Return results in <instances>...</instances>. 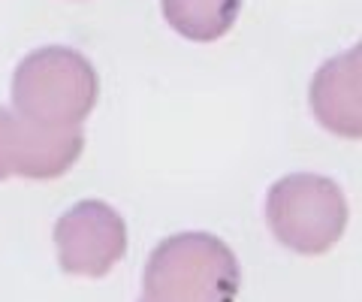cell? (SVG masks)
<instances>
[{
  "mask_svg": "<svg viewBox=\"0 0 362 302\" xmlns=\"http://www.w3.org/2000/svg\"><path fill=\"white\" fill-rule=\"evenodd\" d=\"M239 260L211 233H175L151 251L139 302H235Z\"/></svg>",
  "mask_w": 362,
  "mask_h": 302,
  "instance_id": "cell-1",
  "label": "cell"
},
{
  "mask_svg": "<svg viewBox=\"0 0 362 302\" xmlns=\"http://www.w3.org/2000/svg\"><path fill=\"white\" fill-rule=\"evenodd\" d=\"M97 91L90 61L66 46L30 52L13 73V109L45 127H82L97 103Z\"/></svg>",
  "mask_w": 362,
  "mask_h": 302,
  "instance_id": "cell-2",
  "label": "cell"
},
{
  "mask_svg": "<svg viewBox=\"0 0 362 302\" xmlns=\"http://www.w3.org/2000/svg\"><path fill=\"white\" fill-rule=\"evenodd\" d=\"M269 230L281 245L299 254H323L347 227V199L332 178L293 173L272 185L266 197Z\"/></svg>",
  "mask_w": 362,
  "mask_h": 302,
  "instance_id": "cell-3",
  "label": "cell"
},
{
  "mask_svg": "<svg viewBox=\"0 0 362 302\" xmlns=\"http://www.w3.org/2000/svg\"><path fill=\"white\" fill-rule=\"evenodd\" d=\"M61 269L100 278L127 251V223L103 199H82L54 223Z\"/></svg>",
  "mask_w": 362,
  "mask_h": 302,
  "instance_id": "cell-4",
  "label": "cell"
},
{
  "mask_svg": "<svg viewBox=\"0 0 362 302\" xmlns=\"http://www.w3.org/2000/svg\"><path fill=\"white\" fill-rule=\"evenodd\" d=\"M82 127H45L0 106V182L21 178H58L82 158Z\"/></svg>",
  "mask_w": 362,
  "mask_h": 302,
  "instance_id": "cell-5",
  "label": "cell"
},
{
  "mask_svg": "<svg viewBox=\"0 0 362 302\" xmlns=\"http://www.w3.org/2000/svg\"><path fill=\"white\" fill-rule=\"evenodd\" d=\"M359 46L326 61L311 82V109L317 121L347 139H359L362 133V94H359Z\"/></svg>",
  "mask_w": 362,
  "mask_h": 302,
  "instance_id": "cell-6",
  "label": "cell"
},
{
  "mask_svg": "<svg viewBox=\"0 0 362 302\" xmlns=\"http://www.w3.org/2000/svg\"><path fill=\"white\" fill-rule=\"evenodd\" d=\"M169 28L194 42L221 40L235 25L242 0H160Z\"/></svg>",
  "mask_w": 362,
  "mask_h": 302,
  "instance_id": "cell-7",
  "label": "cell"
}]
</instances>
